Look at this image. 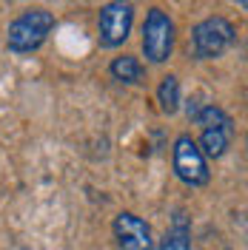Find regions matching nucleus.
<instances>
[{
  "mask_svg": "<svg viewBox=\"0 0 248 250\" xmlns=\"http://www.w3.org/2000/svg\"><path fill=\"white\" fill-rule=\"evenodd\" d=\"M57 29V17L43 6L26 9L9 23L6 31V48L12 54H31L49 40V34Z\"/></svg>",
  "mask_w": 248,
  "mask_h": 250,
  "instance_id": "nucleus-1",
  "label": "nucleus"
},
{
  "mask_svg": "<svg viewBox=\"0 0 248 250\" xmlns=\"http://www.w3.org/2000/svg\"><path fill=\"white\" fill-rule=\"evenodd\" d=\"M234 40H237V26L228 17L223 15L202 17L200 23L191 26L188 54L194 60H217L234 46Z\"/></svg>",
  "mask_w": 248,
  "mask_h": 250,
  "instance_id": "nucleus-2",
  "label": "nucleus"
},
{
  "mask_svg": "<svg viewBox=\"0 0 248 250\" xmlns=\"http://www.w3.org/2000/svg\"><path fill=\"white\" fill-rule=\"evenodd\" d=\"M174 31L177 29H174V20H171L169 12L163 6H151L146 12L143 37H140L146 60L154 62V65H163V62L171 60V54H174Z\"/></svg>",
  "mask_w": 248,
  "mask_h": 250,
  "instance_id": "nucleus-3",
  "label": "nucleus"
},
{
  "mask_svg": "<svg viewBox=\"0 0 248 250\" xmlns=\"http://www.w3.org/2000/svg\"><path fill=\"white\" fill-rule=\"evenodd\" d=\"M134 29V3L111 0L97 12V43L103 48H120Z\"/></svg>",
  "mask_w": 248,
  "mask_h": 250,
  "instance_id": "nucleus-4",
  "label": "nucleus"
},
{
  "mask_svg": "<svg viewBox=\"0 0 248 250\" xmlns=\"http://www.w3.org/2000/svg\"><path fill=\"white\" fill-rule=\"evenodd\" d=\"M171 168H174V176L188 188H202L211 182V171H208V162L205 156L200 154L197 142L191 134H180L174 140V148H171Z\"/></svg>",
  "mask_w": 248,
  "mask_h": 250,
  "instance_id": "nucleus-5",
  "label": "nucleus"
},
{
  "mask_svg": "<svg viewBox=\"0 0 248 250\" xmlns=\"http://www.w3.org/2000/svg\"><path fill=\"white\" fill-rule=\"evenodd\" d=\"M111 230L117 239V248L120 250H154V233H151V225L143 216L131 213V210H120L114 222H111Z\"/></svg>",
  "mask_w": 248,
  "mask_h": 250,
  "instance_id": "nucleus-6",
  "label": "nucleus"
},
{
  "mask_svg": "<svg viewBox=\"0 0 248 250\" xmlns=\"http://www.w3.org/2000/svg\"><path fill=\"white\" fill-rule=\"evenodd\" d=\"M154 250H191V219L186 216V210H174L169 230L163 233Z\"/></svg>",
  "mask_w": 248,
  "mask_h": 250,
  "instance_id": "nucleus-7",
  "label": "nucleus"
},
{
  "mask_svg": "<svg viewBox=\"0 0 248 250\" xmlns=\"http://www.w3.org/2000/svg\"><path fill=\"white\" fill-rule=\"evenodd\" d=\"M188 120L200 125V131H211V128H225L234 131V120L225 108H220L214 103H202V105H188Z\"/></svg>",
  "mask_w": 248,
  "mask_h": 250,
  "instance_id": "nucleus-8",
  "label": "nucleus"
},
{
  "mask_svg": "<svg viewBox=\"0 0 248 250\" xmlns=\"http://www.w3.org/2000/svg\"><path fill=\"white\" fill-rule=\"evenodd\" d=\"M109 74L111 80H117L123 85H140L146 80V65L134 54H120L109 62Z\"/></svg>",
  "mask_w": 248,
  "mask_h": 250,
  "instance_id": "nucleus-9",
  "label": "nucleus"
},
{
  "mask_svg": "<svg viewBox=\"0 0 248 250\" xmlns=\"http://www.w3.org/2000/svg\"><path fill=\"white\" fill-rule=\"evenodd\" d=\"M231 140H234V131H225V128H211V131H200V140L197 148L205 159H223L231 148Z\"/></svg>",
  "mask_w": 248,
  "mask_h": 250,
  "instance_id": "nucleus-10",
  "label": "nucleus"
},
{
  "mask_svg": "<svg viewBox=\"0 0 248 250\" xmlns=\"http://www.w3.org/2000/svg\"><path fill=\"white\" fill-rule=\"evenodd\" d=\"M157 103H160V111L174 117L180 105H183V91H180V80L177 74H166L157 85Z\"/></svg>",
  "mask_w": 248,
  "mask_h": 250,
  "instance_id": "nucleus-11",
  "label": "nucleus"
}]
</instances>
